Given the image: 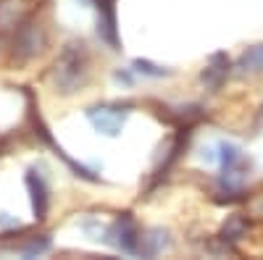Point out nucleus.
I'll return each instance as SVG.
<instances>
[{"label":"nucleus","instance_id":"nucleus-5","mask_svg":"<svg viewBox=\"0 0 263 260\" xmlns=\"http://www.w3.org/2000/svg\"><path fill=\"white\" fill-rule=\"evenodd\" d=\"M227 71H229V58H227L224 53L211 55L208 66H205V71H203V84L211 87V90H218V87H221V82H224V76H227Z\"/></svg>","mask_w":263,"mask_h":260},{"label":"nucleus","instance_id":"nucleus-3","mask_svg":"<svg viewBox=\"0 0 263 260\" xmlns=\"http://www.w3.org/2000/svg\"><path fill=\"white\" fill-rule=\"evenodd\" d=\"M124 116L126 111H119V108H90L87 111V118L92 121V126L98 129V132L108 134V137H116L121 132V126H124Z\"/></svg>","mask_w":263,"mask_h":260},{"label":"nucleus","instance_id":"nucleus-4","mask_svg":"<svg viewBox=\"0 0 263 260\" xmlns=\"http://www.w3.org/2000/svg\"><path fill=\"white\" fill-rule=\"evenodd\" d=\"M42 42H45L42 29L34 27V24H24L18 29V34H16V50H18L21 58H29V55H34L42 48Z\"/></svg>","mask_w":263,"mask_h":260},{"label":"nucleus","instance_id":"nucleus-11","mask_svg":"<svg viewBox=\"0 0 263 260\" xmlns=\"http://www.w3.org/2000/svg\"><path fill=\"white\" fill-rule=\"evenodd\" d=\"M135 69H137L140 74H147V76H166V74H168V71L161 69V66H153L150 61H135Z\"/></svg>","mask_w":263,"mask_h":260},{"label":"nucleus","instance_id":"nucleus-7","mask_svg":"<svg viewBox=\"0 0 263 260\" xmlns=\"http://www.w3.org/2000/svg\"><path fill=\"white\" fill-rule=\"evenodd\" d=\"M24 11V0H0V29H13Z\"/></svg>","mask_w":263,"mask_h":260},{"label":"nucleus","instance_id":"nucleus-8","mask_svg":"<svg viewBox=\"0 0 263 260\" xmlns=\"http://www.w3.org/2000/svg\"><path fill=\"white\" fill-rule=\"evenodd\" d=\"M237 69L242 71V74H258V71H263V42H260V45H255V48H248L242 53V58H239V63H237Z\"/></svg>","mask_w":263,"mask_h":260},{"label":"nucleus","instance_id":"nucleus-10","mask_svg":"<svg viewBox=\"0 0 263 260\" xmlns=\"http://www.w3.org/2000/svg\"><path fill=\"white\" fill-rule=\"evenodd\" d=\"M224 239H229V242H237V239H242V236L248 234V224H245V218L242 215H232V218L224 224Z\"/></svg>","mask_w":263,"mask_h":260},{"label":"nucleus","instance_id":"nucleus-1","mask_svg":"<svg viewBox=\"0 0 263 260\" xmlns=\"http://www.w3.org/2000/svg\"><path fill=\"white\" fill-rule=\"evenodd\" d=\"M87 79V48L84 42H69L61 55L55 58L53 66V84L61 92H74L79 90V84Z\"/></svg>","mask_w":263,"mask_h":260},{"label":"nucleus","instance_id":"nucleus-2","mask_svg":"<svg viewBox=\"0 0 263 260\" xmlns=\"http://www.w3.org/2000/svg\"><path fill=\"white\" fill-rule=\"evenodd\" d=\"M108 236H111V245H116L119 250H124V252H135L137 250V245H140V234H137V226H135V221L129 218V215H119L116 218V224L108 229Z\"/></svg>","mask_w":263,"mask_h":260},{"label":"nucleus","instance_id":"nucleus-9","mask_svg":"<svg viewBox=\"0 0 263 260\" xmlns=\"http://www.w3.org/2000/svg\"><path fill=\"white\" fill-rule=\"evenodd\" d=\"M218 150H221V168H224V173H232L237 168V163L242 161L239 147L232 145V142H221V145H218Z\"/></svg>","mask_w":263,"mask_h":260},{"label":"nucleus","instance_id":"nucleus-6","mask_svg":"<svg viewBox=\"0 0 263 260\" xmlns=\"http://www.w3.org/2000/svg\"><path fill=\"white\" fill-rule=\"evenodd\" d=\"M27 187L32 192V208L37 213V218H45V210H48V189H45V182H42L34 171L27 173Z\"/></svg>","mask_w":263,"mask_h":260}]
</instances>
